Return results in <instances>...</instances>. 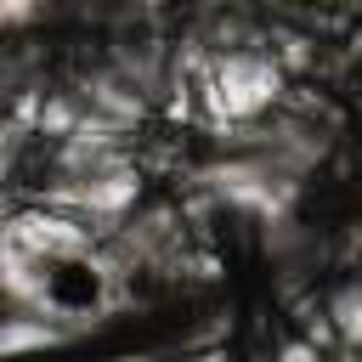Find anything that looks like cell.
Returning <instances> with one entry per match:
<instances>
[{
    "label": "cell",
    "mask_w": 362,
    "mask_h": 362,
    "mask_svg": "<svg viewBox=\"0 0 362 362\" xmlns=\"http://www.w3.org/2000/svg\"><path fill=\"white\" fill-rule=\"evenodd\" d=\"M96 294H102V277H96L85 260H62V266L51 272V300H57V305H74V311H79V305H90Z\"/></svg>",
    "instance_id": "1"
}]
</instances>
